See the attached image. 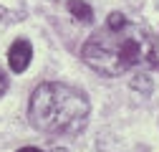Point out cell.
Here are the masks:
<instances>
[{
	"label": "cell",
	"instance_id": "6da1fadb",
	"mask_svg": "<svg viewBox=\"0 0 159 152\" xmlns=\"http://www.w3.org/2000/svg\"><path fill=\"white\" fill-rule=\"evenodd\" d=\"M84 61L104 76H121L134 69L159 66V51L147 26L111 13L104 28H98L84 43Z\"/></svg>",
	"mask_w": 159,
	"mask_h": 152
},
{
	"label": "cell",
	"instance_id": "7a4b0ae2",
	"mask_svg": "<svg viewBox=\"0 0 159 152\" xmlns=\"http://www.w3.org/2000/svg\"><path fill=\"white\" fill-rule=\"evenodd\" d=\"M28 117L35 129L48 135H78L89 122V99L71 84L48 81L33 91Z\"/></svg>",
	"mask_w": 159,
	"mask_h": 152
},
{
	"label": "cell",
	"instance_id": "3957f363",
	"mask_svg": "<svg viewBox=\"0 0 159 152\" xmlns=\"http://www.w3.org/2000/svg\"><path fill=\"white\" fill-rule=\"evenodd\" d=\"M30 59H33V46H30V41H25V38L13 41V46H10V51H8V64H10V69H13L15 74H23V71L28 69Z\"/></svg>",
	"mask_w": 159,
	"mask_h": 152
},
{
	"label": "cell",
	"instance_id": "277c9868",
	"mask_svg": "<svg viewBox=\"0 0 159 152\" xmlns=\"http://www.w3.org/2000/svg\"><path fill=\"white\" fill-rule=\"evenodd\" d=\"M68 10H71V15L78 23H91L93 21V10H91V5L84 3V0H68Z\"/></svg>",
	"mask_w": 159,
	"mask_h": 152
},
{
	"label": "cell",
	"instance_id": "5b68a950",
	"mask_svg": "<svg viewBox=\"0 0 159 152\" xmlns=\"http://www.w3.org/2000/svg\"><path fill=\"white\" fill-rule=\"evenodd\" d=\"M8 86H10V81H8V74L0 69V97H3V94L8 91Z\"/></svg>",
	"mask_w": 159,
	"mask_h": 152
},
{
	"label": "cell",
	"instance_id": "8992f818",
	"mask_svg": "<svg viewBox=\"0 0 159 152\" xmlns=\"http://www.w3.org/2000/svg\"><path fill=\"white\" fill-rule=\"evenodd\" d=\"M18 152H41L38 147H23V150H18Z\"/></svg>",
	"mask_w": 159,
	"mask_h": 152
}]
</instances>
